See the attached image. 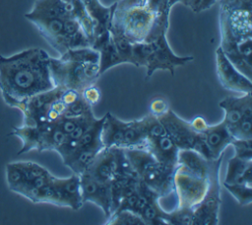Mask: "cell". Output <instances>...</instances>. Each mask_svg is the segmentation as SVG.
Segmentation results:
<instances>
[{
  "mask_svg": "<svg viewBox=\"0 0 252 225\" xmlns=\"http://www.w3.org/2000/svg\"><path fill=\"white\" fill-rule=\"evenodd\" d=\"M223 184L252 185V160L233 156L228 160Z\"/></svg>",
  "mask_w": 252,
  "mask_h": 225,
  "instance_id": "cell-22",
  "label": "cell"
},
{
  "mask_svg": "<svg viewBox=\"0 0 252 225\" xmlns=\"http://www.w3.org/2000/svg\"><path fill=\"white\" fill-rule=\"evenodd\" d=\"M53 186L59 197L60 206L70 207L74 210H78L84 204L81 193L80 176L73 173L67 178L53 179Z\"/></svg>",
  "mask_w": 252,
  "mask_h": 225,
  "instance_id": "cell-14",
  "label": "cell"
},
{
  "mask_svg": "<svg viewBox=\"0 0 252 225\" xmlns=\"http://www.w3.org/2000/svg\"><path fill=\"white\" fill-rule=\"evenodd\" d=\"M72 7V15L80 24L82 30L84 31L85 35L89 38L91 44L94 39V26L93 23L92 18L90 17L84 3L82 0H74L70 3Z\"/></svg>",
  "mask_w": 252,
  "mask_h": 225,
  "instance_id": "cell-23",
  "label": "cell"
},
{
  "mask_svg": "<svg viewBox=\"0 0 252 225\" xmlns=\"http://www.w3.org/2000/svg\"><path fill=\"white\" fill-rule=\"evenodd\" d=\"M223 186L240 205H248L252 202V185L223 184Z\"/></svg>",
  "mask_w": 252,
  "mask_h": 225,
  "instance_id": "cell-29",
  "label": "cell"
},
{
  "mask_svg": "<svg viewBox=\"0 0 252 225\" xmlns=\"http://www.w3.org/2000/svg\"><path fill=\"white\" fill-rule=\"evenodd\" d=\"M80 176L81 193L83 202L91 201L99 206L106 218L111 213V188L110 185L101 183L89 172H84Z\"/></svg>",
  "mask_w": 252,
  "mask_h": 225,
  "instance_id": "cell-12",
  "label": "cell"
},
{
  "mask_svg": "<svg viewBox=\"0 0 252 225\" xmlns=\"http://www.w3.org/2000/svg\"><path fill=\"white\" fill-rule=\"evenodd\" d=\"M54 87L79 93L95 84L99 75V54L92 46L71 48L58 58L49 57Z\"/></svg>",
  "mask_w": 252,
  "mask_h": 225,
  "instance_id": "cell-2",
  "label": "cell"
},
{
  "mask_svg": "<svg viewBox=\"0 0 252 225\" xmlns=\"http://www.w3.org/2000/svg\"><path fill=\"white\" fill-rule=\"evenodd\" d=\"M179 2H180V0H168V5L171 8L173 5H175L176 3H179Z\"/></svg>",
  "mask_w": 252,
  "mask_h": 225,
  "instance_id": "cell-37",
  "label": "cell"
},
{
  "mask_svg": "<svg viewBox=\"0 0 252 225\" xmlns=\"http://www.w3.org/2000/svg\"><path fill=\"white\" fill-rule=\"evenodd\" d=\"M64 90L60 87H54L51 90L34 95L24 102L19 109L24 114L22 125L37 126L49 123L48 115L51 105L61 97Z\"/></svg>",
  "mask_w": 252,
  "mask_h": 225,
  "instance_id": "cell-10",
  "label": "cell"
},
{
  "mask_svg": "<svg viewBox=\"0 0 252 225\" xmlns=\"http://www.w3.org/2000/svg\"><path fill=\"white\" fill-rule=\"evenodd\" d=\"M232 138L252 139V114L245 115L233 127L229 129Z\"/></svg>",
  "mask_w": 252,
  "mask_h": 225,
  "instance_id": "cell-30",
  "label": "cell"
},
{
  "mask_svg": "<svg viewBox=\"0 0 252 225\" xmlns=\"http://www.w3.org/2000/svg\"><path fill=\"white\" fill-rule=\"evenodd\" d=\"M159 197L152 198L140 213V217L143 219L145 225H165L163 216L165 211L160 207L158 203Z\"/></svg>",
  "mask_w": 252,
  "mask_h": 225,
  "instance_id": "cell-24",
  "label": "cell"
},
{
  "mask_svg": "<svg viewBox=\"0 0 252 225\" xmlns=\"http://www.w3.org/2000/svg\"><path fill=\"white\" fill-rule=\"evenodd\" d=\"M209 187V179L198 176L177 165L173 175V192L179 207L194 208L204 197Z\"/></svg>",
  "mask_w": 252,
  "mask_h": 225,
  "instance_id": "cell-9",
  "label": "cell"
},
{
  "mask_svg": "<svg viewBox=\"0 0 252 225\" xmlns=\"http://www.w3.org/2000/svg\"><path fill=\"white\" fill-rule=\"evenodd\" d=\"M105 224L110 225H145L143 219L130 210H119L111 213L107 217Z\"/></svg>",
  "mask_w": 252,
  "mask_h": 225,
  "instance_id": "cell-27",
  "label": "cell"
},
{
  "mask_svg": "<svg viewBox=\"0 0 252 225\" xmlns=\"http://www.w3.org/2000/svg\"><path fill=\"white\" fill-rule=\"evenodd\" d=\"M158 118L179 149H192L206 159L213 160L203 134L196 132L189 121L179 117L170 109Z\"/></svg>",
  "mask_w": 252,
  "mask_h": 225,
  "instance_id": "cell-7",
  "label": "cell"
},
{
  "mask_svg": "<svg viewBox=\"0 0 252 225\" xmlns=\"http://www.w3.org/2000/svg\"><path fill=\"white\" fill-rule=\"evenodd\" d=\"M109 33L123 63L134 64L133 42L128 40L124 36H122L120 33H118L115 30L109 29Z\"/></svg>",
  "mask_w": 252,
  "mask_h": 225,
  "instance_id": "cell-25",
  "label": "cell"
},
{
  "mask_svg": "<svg viewBox=\"0 0 252 225\" xmlns=\"http://www.w3.org/2000/svg\"><path fill=\"white\" fill-rule=\"evenodd\" d=\"M145 149L148 150L161 165L175 169L177 166V154L179 148L166 133L147 136Z\"/></svg>",
  "mask_w": 252,
  "mask_h": 225,
  "instance_id": "cell-13",
  "label": "cell"
},
{
  "mask_svg": "<svg viewBox=\"0 0 252 225\" xmlns=\"http://www.w3.org/2000/svg\"><path fill=\"white\" fill-rule=\"evenodd\" d=\"M124 152L140 181L159 197L173 192L175 169L161 165L146 149H124Z\"/></svg>",
  "mask_w": 252,
  "mask_h": 225,
  "instance_id": "cell-6",
  "label": "cell"
},
{
  "mask_svg": "<svg viewBox=\"0 0 252 225\" xmlns=\"http://www.w3.org/2000/svg\"><path fill=\"white\" fill-rule=\"evenodd\" d=\"M133 59L135 66L147 69V78L158 70H168L171 75L177 66H183L193 60V56H178L171 50L166 39V33H161L152 39L133 43Z\"/></svg>",
  "mask_w": 252,
  "mask_h": 225,
  "instance_id": "cell-5",
  "label": "cell"
},
{
  "mask_svg": "<svg viewBox=\"0 0 252 225\" xmlns=\"http://www.w3.org/2000/svg\"><path fill=\"white\" fill-rule=\"evenodd\" d=\"M211 161L192 149H179L177 154V165L198 176L208 178Z\"/></svg>",
  "mask_w": 252,
  "mask_h": 225,
  "instance_id": "cell-21",
  "label": "cell"
},
{
  "mask_svg": "<svg viewBox=\"0 0 252 225\" xmlns=\"http://www.w3.org/2000/svg\"><path fill=\"white\" fill-rule=\"evenodd\" d=\"M71 15L70 3L62 0H36L25 18L34 25L42 38L61 55L69 49L64 22Z\"/></svg>",
  "mask_w": 252,
  "mask_h": 225,
  "instance_id": "cell-3",
  "label": "cell"
},
{
  "mask_svg": "<svg viewBox=\"0 0 252 225\" xmlns=\"http://www.w3.org/2000/svg\"><path fill=\"white\" fill-rule=\"evenodd\" d=\"M91 46L99 54V75L103 74L109 68L123 63L109 31L95 37Z\"/></svg>",
  "mask_w": 252,
  "mask_h": 225,
  "instance_id": "cell-16",
  "label": "cell"
},
{
  "mask_svg": "<svg viewBox=\"0 0 252 225\" xmlns=\"http://www.w3.org/2000/svg\"><path fill=\"white\" fill-rule=\"evenodd\" d=\"M144 1L157 14L170 12L171 8L168 5V0H144Z\"/></svg>",
  "mask_w": 252,
  "mask_h": 225,
  "instance_id": "cell-35",
  "label": "cell"
},
{
  "mask_svg": "<svg viewBox=\"0 0 252 225\" xmlns=\"http://www.w3.org/2000/svg\"><path fill=\"white\" fill-rule=\"evenodd\" d=\"M217 1L218 0H180L179 3L189 8L194 13H200L210 9Z\"/></svg>",
  "mask_w": 252,
  "mask_h": 225,
  "instance_id": "cell-32",
  "label": "cell"
},
{
  "mask_svg": "<svg viewBox=\"0 0 252 225\" xmlns=\"http://www.w3.org/2000/svg\"><path fill=\"white\" fill-rule=\"evenodd\" d=\"M169 108H168L166 101L163 99L158 98V99H155L152 101V103L150 105V113L158 117L161 114H163Z\"/></svg>",
  "mask_w": 252,
  "mask_h": 225,
  "instance_id": "cell-34",
  "label": "cell"
},
{
  "mask_svg": "<svg viewBox=\"0 0 252 225\" xmlns=\"http://www.w3.org/2000/svg\"><path fill=\"white\" fill-rule=\"evenodd\" d=\"M216 69L219 81L226 90L243 94L252 93L251 79L229 61L220 46L216 50Z\"/></svg>",
  "mask_w": 252,
  "mask_h": 225,
  "instance_id": "cell-11",
  "label": "cell"
},
{
  "mask_svg": "<svg viewBox=\"0 0 252 225\" xmlns=\"http://www.w3.org/2000/svg\"><path fill=\"white\" fill-rule=\"evenodd\" d=\"M94 26V38L109 31L115 3L111 6H104L99 0H82Z\"/></svg>",
  "mask_w": 252,
  "mask_h": 225,
  "instance_id": "cell-19",
  "label": "cell"
},
{
  "mask_svg": "<svg viewBox=\"0 0 252 225\" xmlns=\"http://www.w3.org/2000/svg\"><path fill=\"white\" fill-rule=\"evenodd\" d=\"M92 112H93V107L83 98L82 94L80 93L73 102L66 105L63 116L80 117Z\"/></svg>",
  "mask_w": 252,
  "mask_h": 225,
  "instance_id": "cell-28",
  "label": "cell"
},
{
  "mask_svg": "<svg viewBox=\"0 0 252 225\" xmlns=\"http://www.w3.org/2000/svg\"><path fill=\"white\" fill-rule=\"evenodd\" d=\"M230 145L234 149V156L243 160H252V139L233 138Z\"/></svg>",
  "mask_w": 252,
  "mask_h": 225,
  "instance_id": "cell-31",
  "label": "cell"
},
{
  "mask_svg": "<svg viewBox=\"0 0 252 225\" xmlns=\"http://www.w3.org/2000/svg\"><path fill=\"white\" fill-rule=\"evenodd\" d=\"M190 124L193 127V129L199 133H203V131L208 126V123L202 116H196L193 120L190 121Z\"/></svg>",
  "mask_w": 252,
  "mask_h": 225,
  "instance_id": "cell-36",
  "label": "cell"
},
{
  "mask_svg": "<svg viewBox=\"0 0 252 225\" xmlns=\"http://www.w3.org/2000/svg\"><path fill=\"white\" fill-rule=\"evenodd\" d=\"M202 134L213 159L221 157L223 151L233 139L229 129L222 121L215 125L208 124Z\"/></svg>",
  "mask_w": 252,
  "mask_h": 225,
  "instance_id": "cell-18",
  "label": "cell"
},
{
  "mask_svg": "<svg viewBox=\"0 0 252 225\" xmlns=\"http://www.w3.org/2000/svg\"><path fill=\"white\" fill-rule=\"evenodd\" d=\"M157 16L144 0H119L115 2L110 29L133 43L143 42L149 38Z\"/></svg>",
  "mask_w": 252,
  "mask_h": 225,
  "instance_id": "cell-4",
  "label": "cell"
},
{
  "mask_svg": "<svg viewBox=\"0 0 252 225\" xmlns=\"http://www.w3.org/2000/svg\"><path fill=\"white\" fill-rule=\"evenodd\" d=\"M163 221L168 225H193V208L179 207L164 213Z\"/></svg>",
  "mask_w": 252,
  "mask_h": 225,
  "instance_id": "cell-26",
  "label": "cell"
},
{
  "mask_svg": "<svg viewBox=\"0 0 252 225\" xmlns=\"http://www.w3.org/2000/svg\"><path fill=\"white\" fill-rule=\"evenodd\" d=\"M82 96L83 98L93 107L94 105H96L99 100H100V97H101V93H100V90L99 88H97L95 86V84L84 89L82 91Z\"/></svg>",
  "mask_w": 252,
  "mask_h": 225,
  "instance_id": "cell-33",
  "label": "cell"
},
{
  "mask_svg": "<svg viewBox=\"0 0 252 225\" xmlns=\"http://www.w3.org/2000/svg\"><path fill=\"white\" fill-rule=\"evenodd\" d=\"M252 93L243 94L240 97H226L219 106L224 112L222 122L228 129L236 125L242 117L252 114Z\"/></svg>",
  "mask_w": 252,
  "mask_h": 225,
  "instance_id": "cell-15",
  "label": "cell"
},
{
  "mask_svg": "<svg viewBox=\"0 0 252 225\" xmlns=\"http://www.w3.org/2000/svg\"><path fill=\"white\" fill-rule=\"evenodd\" d=\"M222 156L211 161L209 187L203 199L193 208V225H218L221 203L220 168Z\"/></svg>",
  "mask_w": 252,
  "mask_h": 225,
  "instance_id": "cell-8",
  "label": "cell"
},
{
  "mask_svg": "<svg viewBox=\"0 0 252 225\" xmlns=\"http://www.w3.org/2000/svg\"><path fill=\"white\" fill-rule=\"evenodd\" d=\"M49 57L37 47L0 55V92L8 106L20 109L29 98L54 88Z\"/></svg>",
  "mask_w": 252,
  "mask_h": 225,
  "instance_id": "cell-1",
  "label": "cell"
},
{
  "mask_svg": "<svg viewBox=\"0 0 252 225\" xmlns=\"http://www.w3.org/2000/svg\"><path fill=\"white\" fill-rule=\"evenodd\" d=\"M104 148L103 145H94L87 148H82L74 150L64 158H62L63 163L71 169V171L77 175H81L86 172L97 154Z\"/></svg>",
  "mask_w": 252,
  "mask_h": 225,
  "instance_id": "cell-20",
  "label": "cell"
},
{
  "mask_svg": "<svg viewBox=\"0 0 252 225\" xmlns=\"http://www.w3.org/2000/svg\"><path fill=\"white\" fill-rule=\"evenodd\" d=\"M101 183L110 185L116 177V159L113 147H104L86 171Z\"/></svg>",
  "mask_w": 252,
  "mask_h": 225,
  "instance_id": "cell-17",
  "label": "cell"
}]
</instances>
